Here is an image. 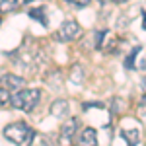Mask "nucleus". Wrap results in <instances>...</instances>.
<instances>
[{
  "label": "nucleus",
  "instance_id": "nucleus-7",
  "mask_svg": "<svg viewBox=\"0 0 146 146\" xmlns=\"http://www.w3.org/2000/svg\"><path fill=\"white\" fill-rule=\"evenodd\" d=\"M78 142L82 146H96L98 144V133H96V129H92V127H86L78 136Z\"/></svg>",
  "mask_w": 146,
  "mask_h": 146
},
{
  "label": "nucleus",
  "instance_id": "nucleus-21",
  "mask_svg": "<svg viewBox=\"0 0 146 146\" xmlns=\"http://www.w3.org/2000/svg\"><path fill=\"white\" fill-rule=\"evenodd\" d=\"M25 2H31V0H25Z\"/></svg>",
  "mask_w": 146,
  "mask_h": 146
},
{
  "label": "nucleus",
  "instance_id": "nucleus-17",
  "mask_svg": "<svg viewBox=\"0 0 146 146\" xmlns=\"http://www.w3.org/2000/svg\"><path fill=\"white\" fill-rule=\"evenodd\" d=\"M142 27L146 29V12H144V22H142Z\"/></svg>",
  "mask_w": 146,
  "mask_h": 146
},
{
  "label": "nucleus",
  "instance_id": "nucleus-3",
  "mask_svg": "<svg viewBox=\"0 0 146 146\" xmlns=\"http://www.w3.org/2000/svg\"><path fill=\"white\" fill-rule=\"evenodd\" d=\"M82 35V25L76 20H64L60 23L58 31L55 33V39L58 43H68V41H74Z\"/></svg>",
  "mask_w": 146,
  "mask_h": 146
},
{
  "label": "nucleus",
  "instance_id": "nucleus-15",
  "mask_svg": "<svg viewBox=\"0 0 146 146\" xmlns=\"http://www.w3.org/2000/svg\"><path fill=\"white\" fill-rule=\"evenodd\" d=\"M98 2H100V6H105V4H109L111 0H98Z\"/></svg>",
  "mask_w": 146,
  "mask_h": 146
},
{
  "label": "nucleus",
  "instance_id": "nucleus-18",
  "mask_svg": "<svg viewBox=\"0 0 146 146\" xmlns=\"http://www.w3.org/2000/svg\"><path fill=\"white\" fill-rule=\"evenodd\" d=\"M142 88L146 90V76H144V80H142Z\"/></svg>",
  "mask_w": 146,
  "mask_h": 146
},
{
  "label": "nucleus",
  "instance_id": "nucleus-12",
  "mask_svg": "<svg viewBox=\"0 0 146 146\" xmlns=\"http://www.w3.org/2000/svg\"><path fill=\"white\" fill-rule=\"evenodd\" d=\"M138 51H140V47H135V49L131 51V55H129L127 58H125V66L129 68V70H131V68H135V64H133V60H135V56L138 55Z\"/></svg>",
  "mask_w": 146,
  "mask_h": 146
},
{
  "label": "nucleus",
  "instance_id": "nucleus-1",
  "mask_svg": "<svg viewBox=\"0 0 146 146\" xmlns=\"http://www.w3.org/2000/svg\"><path fill=\"white\" fill-rule=\"evenodd\" d=\"M4 136L14 144H31L35 138V131L25 121H16L4 129Z\"/></svg>",
  "mask_w": 146,
  "mask_h": 146
},
{
  "label": "nucleus",
  "instance_id": "nucleus-13",
  "mask_svg": "<svg viewBox=\"0 0 146 146\" xmlns=\"http://www.w3.org/2000/svg\"><path fill=\"white\" fill-rule=\"evenodd\" d=\"M10 98H12L10 90L2 86V88H0V107H2V105H6V103H10Z\"/></svg>",
  "mask_w": 146,
  "mask_h": 146
},
{
  "label": "nucleus",
  "instance_id": "nucleus-6",
  "mask_svg": "<svg viewBox=\"0 0 146 146\" xmlns=\"http://www.w3.org/2000/svg\"><path fill=\"white\" fill-rule=\"evenodd\" d=\"M0 82H2V86L4 88H8L10 92H20L23 88V78L22 76H18V74H2L0 76Z\"/></svg>",
  "mask_w": 146,
  "mask_h": 146
},
{
  "label": "nucleus",
  "instance_id": "nucleus-16",
  "mask_svg": "<svg viewBox=\"0 0 146 146\" xmlns=\"http://www.w3.org/2000/svg\"><path fill=\"white\" fill-rule=\"evenodd\" d=\"M140 68H142V70H146V58L142 60V62H140Z\"/></svg>",
  "mask_w": 146,
  "mask_h": 146
},
{
  "label": "nucleus",
  "instance_id": "nucleus-2",
  "mask_svg": "<svg viewBox=\"0 0 146 146\" xmlns=\"http://www.w3.org/2000/svg\"><path fill=\"white\" fill-rule=\"evenodd\" d=\"M41 100V90L37 88H29V90L14 92V96L10 98V105L14 109H22L25 113H31L37 107V103Z\"/></svg>",
  "mask_w": 146,
  "mask_h": 146
},
{
  "label": "nucleus",
  "instance_id": "nucleus-14",
  "mask_svg": "<svg viewBox=\"0 0 146 146\" xmlns=\"http://www.w3.org/2000/svg\"><path fill=\"white\" fill-rule=\"evenodd\" d=\"M68 4H72V6H76V8H86V6H90L92 0H66Z\"/></svg>",
  "mask_w": 146,
  "mask_h": 146
},
{
  "label": "nucleus",
  "instance_id": "nucleus-20",
  "mask_svg": "<svg viewBox=\"0 0 146 146\" xmlns=\"http://www.w3.org/2000/svg\"><path fill=\"white\" fill-rule=\"evenodd\" d=\"M113 2H119V4H123V2H127V0H113Z\"/></svg>",
  "mask_w": 146,
  "mask_h": 146
},
{
  "label": "nucleus",
  "instance_id": "nucleus-10",
  "mask_svg": "<svg viewBox=\"0 0 146 146\" xmlns=\"http://www.w3.org/2000/svg\"><path fill=\"white\" fill-rule=\"evenodd\" d=\"M70 80H72L74 84H78V86L84 82V70H82L80 64H74V66H72V70H70Z\"/></svg>",
  "mask_w": 146,
  "mask_h": 146
},
{
  "label": "nucleus",
  "instance_id": "nucleus-5",
  "mask_svg": "<svg viewBox=\"0 0 146 146\" xmlns=\"http://www.w3.org/2000/svg\"><path fill=\"white\" fill-rule=\"evenodd\" d=\"M49 111H51V115H53V117H56V119H64V117H68V113H70V105H68L66 100L56 98V100L51 103Z\"/></svg>",
  "mask_w": 146,
  "mask_h": 146
},
{
  "label": "nucleus",
  "instance_id": "nucleus-9",
  "mask_svg": "<svg viewBox=\"0 0 146 146\" xmlns=\"http://www.w3.org/2000/svg\"><path fill=\"white\" fill-rule=\"evenodd\" d=\"M29 18H33L35 22L47 25V16H45V8L43 6H37V8H31L29 10Z\"/></svg>",
  "mask_w": 146,
  "mask_h": 146
},
{
  "label": "nucleus",
  "instance_id": "nucleus-11",
  "mask_svg": "<svg viewBox=\"0 0 146 146\" xmlns=\"http://www.w3.org/2000/svg\"><path fill=\"white\" fill-rule=\"evenodd\" d=\"M18 8V0H0V14H10Z\"/></svg>",
  "mask_w": 146,
  "mask_h": 146
},
{
  "label": "nucleus",
  "instance_id": "nucleus-19",
  "mask_svg": "<svg viewBox=\"0 0 146 146\" xmlns=\"http://www.w3.org/2000/svg\"><path fill=\"white\" fill-rule=\"evenodd\" d=\"M142 103H144V105H146V94H144V96H142Z\"/></svg>",
  "mask_w": 146,
  "mask_h": 146
},
{
  "label": "nucleus",
  "instance_id": "nucleus-4",
  "mask_svg": "<svg viewBox=\"0 0 146 146\" xmlns=\"http://www.w3.org/2000/svg\"><path fill=\"white\" fill-rule=\"evenodd\" d=\"M78 119H74V117H70L64 121V125L60 127V131H58V142L60 144H70V142H74V136L78 133Z\"/></svg>",
  "mask_w": 146,
  "mask_h": 146
},
{
  "label": "nucleus",
  "instance_id": "nucleus-8",
  "mask_svg": "<svg viewBox=\"0 0 146 146\" xmlns=\"http://www.w3.org/2000/svg\"><path fill=\"white\" fill-rule=\"evenodd\" d=\"M121 136L127 140V144H140V133L136 129H123Z\"/></svg>",
  "mask_w": 146,
  "mask_h": 146
}]
</instances>
